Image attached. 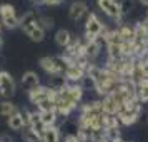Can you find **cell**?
Segmentation results:
<instances>
[{
    "mask_svg": "<svg viewBox=\"0 0 148 142\" xmlns=\"http://www.w3.org/2000/svg\"><path fill=\"white\" fill-rule=\"evenodd\" d=\"M141 110H143V105H141V102L138 100V99H136V100L125 102V104L120 107L118 114H116L118 121H120V125H125V127L133 125L135 122L140 119Z\"/></svg>",
    "mask_w": 148,
    "mask_h": 142,
    "instance_id": "1",
    "label": "cell"
},
{
    "mask_svg": "<svg viewBox=\"0 0 148 142\" xmlns=\"http://www.w3.org/2000/svg\"><path fill=\"white\" fill-rule=\"evenodd\" d=\"M105 30V25L100 22V19L95 14H88L87 17V24H85V40H97L100 39L101 34Z\"/></svg>",
    "mask_w": 148,
    "mask_h": 142,
    "instance_id": "2",
    "label": "cell"
},
{
    "mask_svg": "<svg viewBox=\"0 0 148 142\" xmlns=\"http://www.w3.org/2000/svg\"><path fill=\"white\" fill-rule=\"evenodd\" d=\"M100 10L105 15H108L110 19H115V20H120L121 17V10H120V3L116 0H97Z\"/></svg>",
    "mask_w": 148,
    "mask_h": 142,
    "instance_id": "3",
    "label": "cell"
},
{
    "mask_svg": "<svg viewBox=\"0 0 148 142\" xmlns=\"http://www.w3.org/2000/svg\"><path fill=\"white\" fill-rule=\"evenodd\" d=\"M57 97V92L52 90V89H48L47 85H38L37 89H34L32 92H28V99L30 102L37 105V104H40L42 100H45V99H55Z\"/></svg>",
    "mask_w": 148,
    "mask_h": 142,
    "instance_id": "4",
    "label": "cell"
},
{
    "mask_svg": "<svg viewBox=\"0 0 148 142\" xmlns=\"http://www.w3.org/2000/svg\"><path fill=\"white\" fill-rule=\"evenodd\" d=\"M15 94V80L7 70H0V95L12 97Z\"/></svg>",
    "mask_w": 148,
    "mask_h": 142,
    "instance_id": "5",
    "label": "cell"
},
{
    "mask_svg": "<svg viewBox=\"0 0 148 142\" xmlns=\"http://www.w3.org/2000/svg\"><path fill=\"white\" fill-rule=\"evenodd\" d=\"M65 79L68 80V84H82V80L85 79V69L80 67V65H77V64H70L65 70Z\"/></svg>",
    "mask_w": 148,
    "mask_h": 142,
    "instance_id": "6",
    "label": "cell"
},
{
    "mask_svg": "<svg viewBox=\"0 0 148 142\" xmlns=\"http://www.w3.org/2000/svg\"><path fill=\"white\" fill-rule=\"evenodd\" d=\"M88 12V5L87 2H83V0H75L73 3L68 7V17H70V20H80L83 15Z\"/></svg>",
    "mask_w": 148,
    "mask_h": 142,
    "instance_id": "7",
    "label": "cell"
},
{
    "mask_svg": "<svg viewBox=\"0 0 148 142\" xmlns=\"http://www.w3.org/2000/svg\"><path fill=\"white\" fill-rule=\"evenodd\" d=\"M20 82H22V87L25 89L27 92H32L34 89H37L38 85H40V77H38V74L28 70V72H23Z\"/></svg>",
    "mask_w": 148,
    "mask_h": 142,
    "instance_id": "8",
    "label": "cell"
},
{
    "mask_svg": "<svg viewBox=\"0 0 148 142\" xmlns=\"http://www.w3.org/2000/svg\"><path fill=\"white\" fill-rule=\"evenodd\" d=\"M38 64H40L42 70H43V72H47L48 75L62 74L60 69H58V65H57V62H55V57H50V55H47V57H42L40 60H38Z\"/></svg>",
    "mask_w": 148,
    "mask_h": 142,
    "instance_id": "9",
    "label": "cell"
},
{
    "mask_svg": "<svg viewBox=\"0 0 148 142\" xmlns=\"http://www.w3.org/2000/svg\"><path fill=\"white\" fill-rule=\"evenodd\" d=\"M101 109H103V114L116 115L118 114V110H120V105H118L116 99L110 94V95H107V97L101 99Z\"/></svg>",
    "mask_w": 148,
    "mask_h": 142,
    "instance_id": "10",
    "label": "cell"
},
{
    "mask_svg": "<svg viewBox=\"0 0 148 142\" xmlns=\"http://www.w3.org/2000/svg\"><path fill=\"white\" fill-rule=\"evenodd\" d=\"M85 42H87V44H85V54H87V57L90 59V62H92L93 59H97V57L100 55L101 40L97 39V40H85Z\"/></svg>",
    "mask_w": 148,
    "mask_h": 142,
    "instance_id": "11",
    "label": "cell"
},
{
    "mask_svg": "<svg viewBox=\"0 0 148 142\" xmlns=\"http://www.w3.org/2000/svg\"><path fill=\"white\" fill-rule=\"evenodd\" d=\"M135 44H145L147 45L148 42V27L145 25V22H136L135 24Z\"/></svg>",
    "mask_w": 148,
    "mask_h": 142,
    "instance_id": "12",
    "label": "cell"
},
{
    "mask_svg": "<svg viewBox=\"0 0 148 142\" xmlns=\"http://www.w3.org/2000/svg\"><path fill=\"white\" fill-rule=\"evenodd\" d=\"M68 80L65 79V75L63 74H57V75H48V89H52L55 92H58L62 90L63 87H67Z\"/></svg>",
    "mask_w": 148,
    "mask_h": 142,
    "instance_id": "13",
    "label": "cell"
},
{
    "mask_svg": "<svg viewBox=\"0 0 148 142\" xmlns=\"http://www.w3.org/2000/svg\"><path fill=\"white\" fill-rule=\"evenodd\" d=\"M73 40V37L72 34L68 32L67 28H60V30H57V34H55V44L62 48H67Z\"/></svg>",
    "mask_w": 148,
    "mask_h": 142,
    "instance_id": "14",
    "label": "cell"
},
{
    "mask_svg": "<svg viewBox=\"0 0 148 142\" xmlns=\"http://www.w3.org/2000/svg\"><path fill=\"white\" fill-rule=\"evenodd\" d=\"M23 34L34 42H42L43 39H45V30H43L40 25H34V27L23 28Z\"/></svg>",
    "mask_w": 148,
    "mask_h": 142,
    "instance_id": "15",
    "label": "cell"
},
{
    "mask_svg": "<svg viewBox=\"0 0 148 142\" xmlns=\"http://www.w3.org/2000/svg\"><path fill=\"white\" fill-rule=\"evenodd\" d=\"M38 19H40V17L37 15L35 10H28L23 17H20V27H22V30H23V28H28V27H34V25H38Z\"/></svg>",
    "mask_w": 148,
    "mask_h": 142,
    "instance_id": "16",
    "label": "cell"
},
{
    "mask_svg": "<svg viewBox=\"0 0 148 142\" xmlns=\"http://www.w3.org/2000/svg\"><path fill=\"white\" fill-rule=\"evenodd\" d=\"M7 124H8V127H10V130H15V132H20L22 129H25V124H23V119H22V115H20V110L15 112L14 115H10L7 119Z\"/></svg>",
    "mask_w": 148,
    "mask_h": 142,
    "instance_id": "17",
    "label": "cell"
},
{
    "mask_svg": "<svg viewBox=\"0 0 148 142\" xmlns=\"http://www.w3.org/2000/svg\"><path fill=\"white\" fill-rule=\"evenodd\" d=\"M42 142H60V130L57 125L47 127L42 135Z\"/></svg>",
    "mask_w": 148,
    "mask_h": 142,
    "instance_id": "18",
    "label": "cell"
},
{
    "mask_svg": "<svg viewBox=\"0 0 148 142\" xmlns=\"http://www.w3.org/2000/svg\"><path fill=\"white\" fill-rule=\"evenodd\" d=\"M118 32H120L121 42H125V44H135V30H133V27H130V25H120Z\"/></svg>",
    "mask_w": 148,
    "mask_h": 142,
    "instance_id": "19",
    "label": "cell"
},
{
    "mask_svg": "<svg viewBox=\"0 0 148 142\" xmlns=\"http://www.w3.org/2000/svg\"><path fill=\"white\" fill-rule=\"evenodd\" d=\"M40 114V121L45 127H52L57 124V119H58V114L55 110H48V112H38Z\"/></svg>",
    "mask_w": 148,
    "mask_h": 142,
    "instance_id": "20",
    "label": "cell"
},
{
    "mask_svg": "<svg viewBox=\"0 0 148 142\" xmlns=\"http://www.w3.org/2000/svg\"><path fill=\"white\" fill-rule=\"evenodd\" d=\"M15 112H18V109L15 104H12L10 100H3L0 102V117H10V115H14Z\"/></svg>",
    "mask_w": 148,
    "mask_h": 142,
    "instance_id": "21",
    "label": "cell"
},
{
    "mask_svg": "<svg viewBox=\"0 0 148 142\" xmlns=\"http://www.w3.org/2000/svg\"><path fill=\"white\" fill-rule=\"evenodd\" d=\"M22 141L23 142H42V137L32 127H25L23 132H22Z\"/></svg>",
    "mask_w": 148,
    "mask_h": 142,
    "instance_id": "22",
    "label": "cell"
},
{
    "mask_svg": "<svg viewBox=\"0 0 148 142\" xmlns=\"http://www.w3.org/2000/svg\"><path fill=\"white\" fill-rule=\"evenodd\" d=\"M10 17H17L15 7L14 5H10V3H2V5H0V20H3V19H10Z\"/></svg>",
    "mask_w": 148,
    "mask_h": 142,
    "instance_id": "23",
    "label": "cell"
},
{
    "mask_svg": "<svg viewBox=\"0 0 148 142\" xmlns=\"http://www.w3.org/2000/svg\"><path fill=\"white\" fill-rule=\"evenodd\" d=\"M108 59L110 60H121L123 54H121V45H107Z\"/></svg>",
    "mask_w": 148,
    "mask_h": 142,
    "instance_id": "24",
    "label": "cell"
},
{
    "mask_svg": "<svg viewBox=\"0 0 148 142\" xmlns=\"http://www.w3.org/2000/svg\"><path fill=\"white\" fill-rule=\"evenodd\" d=\"M138 100L141 104L148 102V79H145L143 82L138 84Z\"/></svg>",
    "mask_w": 148,
    "mask_h": 142,
    "instance_id": "25",
    "label": "cell"
},
{
    "mask_svg": "<svg viewBox=\"0 0 148 142\" xmlns=\"http://www.w3.org/2000/svg\"><path fill=\"white\" fill-rule=\"evenodd\" d=\"M103 127L105 129H113V127H120V121L116 115H110V114H103Z\"/></svg>",
    "mask_w": 148,
    "mask_h": 142,
    "instance_id": "26",
    "label": "cell"
},
{
    "mask_svg": "<svg viewBox=\"0 0 148 142\" xmlns=\"http://www.w3.org/2000/svg\"><path fill=\"white\" fill-rule=\"evenodd\" d=\"M37 109H38V112H48V110H55V109H57L55 99H45V100H42L40 104H37Z\"/></svg>",
    "mask_w": 148,
    "mask_h": 142,
    "instance_id": "27",
    "label": "cell"
},
{
    "mask_svg": "<svg viewBox=\"0 0 148 142\" xmlns=\"http://www.w3.org/2000/svg\"><path fill=\"white\" fill-rule=\"evenodd\" d=\"M120 10L121 15H128L135 10V2L133 0H121L120 2Z\"/></svg>",
    "mask_w": 148,
    "mask_h": 142,
    "instance_id": "28",
    "label": "cell"
},
{
    "mask_svg": "<svg viewBox=\"0 0 148 142\" xmlns=\"http://www.w3.org/2000/svg\"><path fill=\"white\" fill-rule=\"evenodd\" d=\"M38 25H40L43 30H50L55 24H53V19H52V17H45V15H42L40 19H38Z\"/></svg>",
    "mask_w": 148,
    "mask_h": 142,
    "instance_id": "29",
    "label": "cell"
},
{
    "mask_svg": "<svg viewBox=\"0 0 148 142\" xmlns=\"http://www.w3.org/2000/svg\"><path fill=\"white\" fill-rule=\"evenodd\" d=\"M32 114H34V112H30L28 109H22L20 110V115H22V119H23L25 127H30V124H32Z\"/></svg>",
    "mask_w": 148,
    "mask_h": 142,
    "instance_id": "30",
    "label": "cell"
},
{
    "mask_svg": "<svg viewBox=\"0 0 148 142\" xmlns=\"http://www.w3.org/2000/svg\"><path fill=\"white\" fill-rule=\"evenodd\" d=\"M65 0H43V5H47V7H58Z\"/></svg>",
    "mask_w": 148,
    "mask_h": 142,
    "instance_id": "31",
    "label": "cell"
},
{
    "mask_svg": "<svg viewBox=\"0 0 148 142\" xmlns=\"http://www.w3.org/2000/svg\"><path fill=\"white\" fill-rule=\"evenodd\" d=\"M140 62H148V47L143 50V54L140 55V59H138Z\"/></svg>",
    "mask_w": 148,
    "mask_h": 142,
    "instance_id": "32",
    "label": "cell"
},
{
    "mask_svg": "<svg viewBox=\"0 0 148 142\" xmlns=\"http://www.w3.org/2000/svg\"><path fill=\"white\" fill-rule=\"evenodd\" d=\"M63 142H80V141H78L77 135H67V137L63 139Z\"/></svg>",
    "mask_w": 148,
    "mask_h": 142,
    "instance_id": "33",
    "label": "cell"
},
{
    "mask_svg": "<svg viewBox=\"0 0 148 142\" xmlns=\"http://www.w3.org/2000/svg\"><path fill=\"white\" fill-rule=\"evenodd\" d=\"M0 142H14L12 141V137L7 134H3V135H0Z\"/></svg>",
    "mask_w": 148,
    "mask_h": 142,
    "instance_id": "34",
    "label": "cell"
},
{
    "mask_svg": "<svg viewBox=\"0 0 148 142\" xmlns=\"http://www.w3.org/2000/svg\"><path fill=\"white\" fill-rule=\"evenodd\" d=\"M34 5H43V0H32Z\"/></svg>",
    "mask_w": 148,
    "mask_h": 142,
    "instance_id": "35",
    "label": "cell"
},
{
    "mask_svg": "<svg viewBox=\"0 0 148 142\" xmlns=\"http://www.w3.org/2000/svg\"><path fill=\"white\" fill-rule=\"evenodd\" d=\"M141 5H145V7H148V0H138Z\"/></svg>",
    "mask_w": 148,
    "mask_h": 142,
    "instance_id": "36",
    "label": "cell"
},
{
    "mask_svg": "<svg viewBox=\"0 0 148 142\" xmlns=\"http://www.w3.org/2000/svg\"><path fill=\"white\" fill-rule=\"evenodd\" d=\"M143 22H145V25L148 27V10H147V15H145V19H143Z\"/></svg>",
    "mask_w": 148,
    "mask_h": 142,
    "instance_id": "37",
    "label": "cell"
},
{
    "mask_svg": "<svg viewBox=\"0 0 148 142\" xmlns=\"http://www.w3.org/2000/svg\"><path fill=\"white\" fill-rule=\"evenodd\" d=\"M2 47H3V39H2V35H0V50H2Z\"/></svg>",
    "mask_w": 148,
    "mask_h": 142,
    "instance_id": "38",
    "label": "cell"
},
{
    "mask_svg": "<svg viewBox=\"0 0 148 142\" xmlns=\"http://www.w3.org/2000/svg\"><path fill=\"white\" fill-rule=\"evenodd\" d=\"M0 32H2V22H0Z\"/></svg>",
    "mask_w": 148,
    "mask_h": 142,
    "instance_id": "39",
    "label": "cell"
}]
</instances>
